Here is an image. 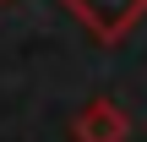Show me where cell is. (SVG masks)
<instances>
[{
	"label": "cell",
	"mask_w": 147,
	"mask_h": 142,
	"mask_svg": "<svg viewBox=\"0 0 147 142\" xmlns=\"http://www.w3.org/2000/svg\"><path fill=\"white\" fill-rule=\"evenodd\" d=\"M65 11H71L98 44H120L147 16V0H65Z\"/></svg>",
	"instance_id": "obj_1"
},
{
	"label": "cell",
	"mask_w": 147,
	"mask_h": 142,
	"mask_svg": "<svg viewBox=\"0 0 147 142\" xmlns=\"http://www.w3.org/2000/svg\"><path fill=\"white\" fill-rule=\"evenodd\" d=\"M71 137L76 142H125L131 137V115H125L115 99H87V104L71 115Z\"/></svg>",
	"instance_id": "obj_2"
}]
</instances>
